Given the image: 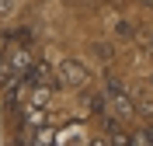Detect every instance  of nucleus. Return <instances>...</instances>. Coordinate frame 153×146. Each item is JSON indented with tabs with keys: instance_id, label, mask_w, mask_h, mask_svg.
<instances>
[{
	"instance_id": "6e6552de",
	"label": "nucleus",
	"mask_w": 153,
	"mask_h": 146,
	"mask_svg": "<svg viewBox=\"0 0 153 146\" xmlns=\"http://www.w3.org/2000/svg\"><path fill=\"white\" fill-rule=\"evenodd\" d=\"M14 45V35H7V31H0V56L7 52V49Z\"/></svg>"
},
{
	"instance_id": "9b49d317",
	"label": "nucleus",
	"mask_w": 153,
	"mask_h": 146,
	"mask_svg": "<svg viewBox=\"0 0 153 146\" xmlns=\"http://www.w3.org/2000/svg\"><path fill=\"white\" fill-rule=\"evenodd\" d=\"M146 49H150V52H153V35H150V42H146Z\"/></svg>"
},
{
	"instance_id": "9d476101",
	"label": "nucleus",
	"mask_w": 153,
	"mask_h": 146,
	"mask_svg": "<svg viewBox=\"0 0 153 146\" xmlns=\"http://www.w3.org/2000/svg\"><path fill=\"white\" fill-rule=\"evenodd\" d=\"M139 4H143V7H153V0H139Z\"/></svg>"
},
{
	"instance_id": "f8f14e48",
	"label": "nucleus",
	"mask_w": 153,
	"mask_h": 146,
	"mask_svg": "<svg viewBox=\"0 0 153 146\" xmlns=\"http://www.w3.org/2000/svg\"><path fill=\"white\" fill-rule=\"evenodd\" d=\"M150 87H153V80H150Z\"/></svg>"
},
{
	"instance_id": "39448f33",
	"label": "nucleus",
	"mask_w": 153,
	"mask_h": 146,
	"mask_svg": "<svg viewBox=\"0 0 153 146\" xmlns=\"http://www.w3.org/2000/svg\"><path fill=\"white\" fill-rule=\"evenodd\" d=\"M87 111L94 118H105L108 111H111V104H108V94L105 90H97V94H87Z\"/></svg>"
},
{
	"instance_id": "0eeeda50",
	"label": "nucleus",
	"mask_w": 153,
	"mask_h": 146,
	"mask_svg": "<svg viewBox=\"0 0 153 146\" xmlns=\"http://www.w3.org/2000/svg\"><path fill=\"white\" fill-rule=\"evenodd\" d=\"M132 143H153V125H146V129H139L132 136Z\"/></svg>"
},
{
	"instance_id": "1a4fd4ad",
	"label": "nucleus",
	"mask_w": 153,
	"mask_h": 146,
	"mask_svg": "<svg viewBox=\"0 0 153 146\" xmlns=\"http://www.w3.org/2000/svg\"><path fill=\"white\" fill-rule=\"evenodd\" d=\"M132 24H129V21H122V24H118V39H132Z\"/></svg>"
},
{
	"instance_id": "20e7f679",
	"label": "nucleus",
	"mask_w": 153,
	"mask_h": 146,
	"mask_svg": "<svg viewBox=\"0 0 153 146\" xmlns=\"http://www.w3.org/2000/svg\"><path fill=\"white\" fill-rule=\"evenodd\" d=\"M28 80H31V87H45V90H59V87H63V84H59V73L49 66L45 59H42V63L35 59V66H31Z\"/></svg>"
},
{
	"instance_id": "7ed1b4c3",
	"label": "nucleus",
	"mask_w": 153,
	"mask_h": 146,
	"mask_svg": "<svg viewBox=\"0 0 153 146\" xmlns=\"http://www.w3.org/2000/svg\"><path fill=\"white\" fill-rule=\"evenodd\" d=\"M56 73H59V84H63V87H70V90L87 87V80H91V73H87V66L80 63V59H63Z\"/></svg>"
},
{
	"instance_id": "423d86ee",
	"label": "nucleus",
	"mask_w": 153,
	"mask_h": 146,
	"mask_svg": "<svg viewBox=\"0 0 153 146\" xmlns=\"http://www.w3.org/2000/svg\"><path fill=\"white\" fill-rule=\"evenodd\" d=\"M91 52H94V56L101 59V63H111V59H115V49L108 45V42H97V45L91 49Z\"/></svg>"
},
{
	"instance_id": "f257e3e1",
	"label": "nucleus",
	"mask_w": 153,
	"mask_h": 146,
	"mask_svg": "<svg viewBox=\"0 0 153 146\" xmlns=\"http://www.w3.org/2000/svg\"><path fill=\"white\" fill-rule=\"evenodd\" d=\"M31 66H35V52L31 45H10L4 56H0V87H7L14 80L28 77Z\"/></svg>"
},
{
	"instance_id": "f03ea898",
	"label": "nucleus",
	"mask_w": 153,
	"mask_h": 146,
	"mask_svg": "<svg viewBox=\"0 0 153 146\" xmlns=\"http://www.w3.org/2000/svg\"><path fill=\"white\" fill-rule=\"evenodd\" d=\"M105 94H108V104H111V111L122 118V122H129V118L136 115L132 97H129V90L122 87V80L115 77V73H108V77H105Z\"/></svg>"
}]
</instances>
